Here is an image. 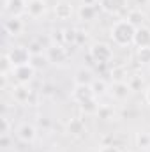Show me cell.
Returning a JSON list of instances; mask_svg holds the SVG:
<instances>
[{
    "label": "cell",
    "mask_w": 150,
    "mask_h": 152,
    "mask_svg": "<svg viewBox=\"0 0 150 152\" xmlns=\"http://www.w3.org/2000/svg\"><path fill=\"white\" fill-rule=\"evenodd\" d=\"M127 83H129V87H131V90H133V92H138V90H141V88H143V78H141L140 75L129 76Z\"/></svg>",
    "instance_id": "28"
},
{
    "label": "cell",
    "mask_w": 150,
    "mask_h": 152,
    "mask_svg": "<svg viewBox=\"0 0 150 152\" xmlns=\"http://www.w3.org/2000/svg\"><path fill=\"white\" fill-rule=\"evenodd\" d=\"M94 80H95V78L92 75V71L83 67V69H79L74 75V85H92Z\"/></svg>",
    "instance_id": "19"
},
{
    "label": "cell",
    "mask_w": 150,
    "mask_h": 152,
    "mask_svg": "<svg viewBox=\"0 0 150 152\" xmlns=\"http://www.w3.org/2000/svg\"><path fill=\"white\" fill-rule=\"evenodd\" d=\"M23 30V21L21 18H14V16H9L7 20H4V32L9 34V36H18L21 34Z\"/></svg>",
    "instance_id": "14"
},
{
    "label": "cell",
    "mask_w": 150,
    "mask_h": 152,
    "mask_svg": "<svg viewBox=\"0 0 150 152\" xmlns=\"http://www.w3.org/2000/svg\"><path fill=\"white\" fill-rule=\"evenodd\" d=\"M145 101L150 104V87H147V90H145Z\"/></svg>",
    "instance_id": "38"
},
{
    "label": "cell",
    "mask_w": 150,
    "mask_h": 152,
    "mask_svg": "<svg viewBox=\"0 0 150 152\" xmlns=\"http://www.w3.org/2000/svg\"><path fill=\"white\" fill-rule=\"evenodd\" d=\"M50 64V60H48V57L46 55H32V58H30V66L36 69V71H42L46 66Z\"/></svg>",
    "instance_id": "25"
},
{
    "label": "cell",
    "mask_w": 150,
    "mask_h": 152,
    "mask_svg": "<svg viewBox=\"0 0 150 152\" xmlns=\"http://www.w3.org/2000/svg\"><path fill=\"white\" fill-rule=\"evenodd\" d=\"M110 76H111V81L113 83H117V81H127L129 78V73H127V69L124 67V66H115L111 71H110Z\"/></svg>",
    "instance_id": "22"
},
{
    "label": "cell",
    "mask_w": 150,
    "mask_h": 152,
    "mask_svg": "<svg viewBox=\"0 0 150 152\" xmlns=\"http://www.w3.org/2000/svg\"><path fill=\"white\" fill-rule=\"evenodd\" d=\"M90 57L94 58L95 64H108L110 60L113 58V50L110 44L106 42H94L88 50Z\"/></svg>",
    "instance_id": "2"
},
{
    "label": "cell",
    "mask_w": 150,
    "mask_h": 152,
    "mask_svg": "<svg viewBox=\"0 0 150 152\" xmlns=\"http://www.w3.org/2000/svg\"><path fill=\"white\" fill-rule=\"evenodd\" d=\"M12 99L20 104H25V103H30L32 97H34V90L28 87V85H21V83H16L12 87Z\"/></svg>",
    "instance_id": "7"
},
{
    "label": "cell",
    "mask_w": 150,
    "mask_h": 152,
    "mask_svg": "<svg viewBox=\"0 0 150 152\" xmlns=\"http://www.w3.org/2000/svg\"><path fill=\"white\" fill-rule=\"evenodd\" d=\"M110 92H111L113 99H117V101H125L133 90H131V87H129L127 81H117V83H113L111 81Z\"/></svg>",
    "instance_id": "10"
},
{
    "label": "cell",
    "mask_w": 150,
    "mask_h": 152,
    "mask_svg": "<svg viewBox=\"0 0 150 152\" xmlns=\"http://www.w3.org/2000/svg\"><path fill=\"white\" fill-rule=\"evenodd\" d=\"M134 4L141 7V5H147V4H149V0H134Z\"/></svg>",
    "instance_id": "39"
},
{
    "label": "cell",
    "mask_w": 150,
    "mask_h": 152,
    "mask_svg": "<svg viewBox=\"0 0 150 152\" xmlns=\"http://www.w3.org/2000/svg\"><path fill=\"white\" fill-rule=\"evenodd\" d=\"M42 152H46V151H42Z\"/></svg>",
    "instance_id": "41"
},
{
    "label": "cell",
    "mask_w": 150,
    "mask_h": 152,
    "mask_svg": "<svg viewBox=\"0 0 150 152\" xmlns=\"http://www.w3.org/2000/svg\"><path fill=\"white\" fill-rule=\"evenodd\" d=\"M0 145L2 147H7L9 145V134H2L0 136Z\"/></svg>",
    "instance_id": "36"
},
{
    "label": "cell",
    "mask_w": 150,
    "mask_h": 152,
    "mask_svg": "<svg viewBox=\"0 0 150 152\" xmlns=\"http://www.w3.org/2000/svg\"><path fill=\"white\" fill-rule=\"evenodd\" d=\"M14 71V64L9 57V53H4L2 58H0V75L2 78H9V75H12Z\"/></svg>",
    "instance_id": "21"
},
{
    "label": "cell",
    "mask_w": 150,
    "mask_h": 152,
    "mask_svg": "<svg viewBox=\"0 0 150 152\" xmlns=\"http://www.w3.org/2000/svg\"><path fill=\"white\" fill-rule=\"evenodd\" d=\"M39 126H41L42 129H50V127H51V120H50L48 117H39Z\"/></svg>",
    "instance_id": "34"
},
{
    "label": "cell",
    "mask_w": 150,
    "mask_h": 152,
    "mask_svg": "<svg viewBox=\"0 0 150 152\" xmlns=\"http://www.w3.org/2000/svg\"><path fill=\"white\" fill-rule=\"evenodd\" d=\"M51 41H53L55 44H64V46H66L64 30H55V32H51Z\"/></svg>",
    "instance_id": "32"
},
{
    "label": "cell",
    "mask_w": 150,
    "mask_h": 152,
    "mask_svg": "<svg viewBox=\"0 0 150 152\" xmlns=\"http://www.w3.org/2000/svg\"><path fill=\"white\" fill-rule=\"evenodd\" d=\"M64 37H66V44H73L76 42V28H66L64 30Z\"/></svg>",
    "instance_id": "31"
},
{
    "label": "cell",
    "mask_w": 150,
    "mask_h": 152,
    "mask_svg": "<svg viewBox=\"0 0 150 152\" xmlns=\"http://www.w3.org/2000/svg\"><path fill=\"white\" fill-rule=\"evenodd\" d=\"M99 152H122V151H120L117 145H113L111 143V145H103V147L99 149Z\"/></svg>",
    "instance_id": "35"
},
{
    "label": "cell",
    "mask_w": 150,
    "mask_h": 152,
    "mask_svg": "<svg viewBox=\"0 0 150 152\" xmlns=\"http://www.w3.org/2000/svg\"><path fill=\"white\" fill-rule=\"evenodd\" d=\"M125 7H127V0H99V9L111 16L120 14L122 11H125Z\"/></svg>",
    "instance_id": "8"
},
{
    "label": "cell",
    "mask_w": 150,
    "mask_h": 152,
    "mask_svg": "<svg viewBox=\"0 0 150 152\" xmlns=\"http://www.w3.org/2000/svg\"><path fill=\"white\" fill-rule=\"evenodd\" d=\"M95 115H97L101 120H111V118H115V110H113L110 104H101Z\"/></svg>",
    "instance_id": "26"
},
{
    "label": "cell",
    "mask_w": 150,
    "mask_h": 152,
    "mask_svg": "<svg viewBox=\"0 0 150 152\" xmlns=\"http://www.w3.org/2000/svg\"><path fill=\"white\" fill-rule=\"evenodd\" d=\"M99 99L97 97H92V99H88V101H83V103H79V110H81V113L85 115H95L97 113V110H99Z\"/></svg>",
    "instance_id": "20"
},
{
    "label": "cell",
    "mask_w": 150,
    "mask_h": 152,
    "mask_svg": "<svg viewBox=\"0 0 150 152\" xmlns=\"http://www.w3.org/2000/svg\"><path fill=\"white\" fill-rule=\"evenodd\" d=\"M97 5H81L79 11H78L79 20L81 21H92V20H95V16H97Z\"/></svg>",
    "instance_id": "18"
},
{
    "label": "cell",
    "mask_w": 150,
    "mask_h": 152,
    "mask_svg": "<svg viewBox=\"0 0 150 152\" xmlns=\"http://www.w3.org/2000/svg\"><path fill=\"white\" fill-rule=\"evenodd\" d=\"M99 0H83V5H97Z\"/></svg>",
    "instance_id": "37"
},
{
    "label": "cell",
    "mask_w": 150,
    "mask_h": 152,
    "mask_svg": "<svg viewBox=\"0 0 150 152\" xmlns=\"http://www.w3.org/2000/svg\"><path fill=\"white\" fill-rule=\"evenodd\" d=\"M85 42H88V32L83 28H76V42L74 46H83Z\"/></svg>",
    "instance_id": "29"
},
{
    "label": "cell",
    "mask_w": 150,
    "mask_h": 152,
    "mask_svg": "<svg viewBox=\"0 0 150 152\" xmlns=\"http://www.w3.org/2000/svg\"><path fill=\"white\" fill-rule=\"evenodd\" d=\"M136 48H145L150 46V27H140L136 28V34H134V42H133Z\"/></svg>",
    "instance_id": "16"
},
{
    "label": "cell",
    "mask_w": 150,
    "mask_h": 152,
    "mask_svg": "<svg viewBox=\"0 0 150 152\" xmlns=\"http://www.w3.org/2000/svg\"><path fill=\"white\" fill-rule=\"evenodd\" d=\"M48 11V4L46 0H28L27 2V14L34 20L37 18H42Z\"/></svg>",
    "instance_id": "9"
},
{
    "label": "cell",
    "mask_w": 150,
    "mask_h": 152,
    "mask_svg": "<svg viewBox=\"0 0 150 152\" xmlns=\"http://www.w3.org/2000/svg\"><path fill=\"white\" fill-rule=\"evenodd\" d=\"M125 20H127L134 28H140V27H145V23H147V12H143L140 7H136V9H131V11L127 12Z\"/></svg>",
    "instance_id": "13"
},
{
    "label": "cell",
    "mask_w": 150,
    "mask_h": 152,
    "mask_svg": "<svg viewBox=\"0 0 150 152\" xmlns=\"http://www.w3.org/2000/svg\"><path fill=\"white\" fill-rule=\"evenodd\" d=\"M0 122H2V131H0V136H2V134H11V129H12V124H11V120H9V117H7V115H2V118H0Z\"/></svg>",
    "instance_id": "30"
},
{
    "label": "cell",
    "mask_w": 150,
    "mask_h": 152,
    "mask_svg": "<svg viewBox=\"0 0 150 152\" xmlns=\"http://www.w3.org/2000/svg\"><path fill=\"white\" fill-rule=\"evenodd\" d=\"M46 57H48L50 64H64V62L69 58V51L66 50L64 44H55V42H51V44L46 48Z\"/></svg>",
    "instance_id": "3"
},
{
    "label": "cell",
    "mask_w": 150,
    "mask_h": 152,
    "mask_svg": "<svg viewBox=\"0 0 150 152\" xmlns=\"http://www.w3.org/2000/svg\"><path fill=\"white\" fill-rule=\"evenodd\" d=\"M71 96H73V99H74L78 104L83 103V101H88V99L95 97L94 96V90H92V85H74Z\"/></svg>",
    "instance_id": "11"
},
{
    "label": "cell",
    "mask_w": 150,
    "mask_h": 152,
    "mask_svg": "<svg viewBox=\"0 0 150 152\" xmlns=\"http://www.w3.org/2000/svg\"><path fill=\"white\" fill-rule=\"evenodd\" d=\"M134 34H136V28L125 18L124 20H117L111 25V28H110V37L120 48L131 46L134 42Z\"/></svg>",
    "instance_id": "1"
},
{
    "label": "cell",
    "mask_w": 150,
    "mask_h": 152,
    "mask_svg": "<svg viewBox=\"0 0 150 152\" xmlns=\"http://www.w3.org/2000/svg\"><path fill=\"white\" fill-rule=\"evenodd\" d=\"M36 76V69L30 66V64H25V66H18L14 67L12 71V78L16 83H21V85H28Z\"/></svg>",
    "instance_id": "5"
},
{
    "label": "cell",
    "mask_w": 150,
    "mask_h": 152,
    "mask_svg": "<svg viewBox=\"0 0 150 152\" xmlns=\"http://www.w3.org/2000/svg\"><path fill=\"white\" fill-rule=\"evenodd\" d=\"M67 133L73 134V136H83L87 133V127H85L83 118H79V117L69 118V122H67Z\"/></svg>",
    "instance_id": "15"
},
{
    "label": "cell",
    "mask_w": 150,
    "mask_h": 152,
    "mask_svg": "<svg viewBox=\"0 0 150 152\" xmlns=\"http://www.w3.org/2000/svg\"><path fill=\"white\" fill-rule=\"evenodd\" d=\"M53 12H55L57 20H62V21H66V20H69V18L73 16V5H71L69 2H58V4L55 5Z\"/></svg>",
    "instance_id": "17"
},
{
    "label": "cell",
    "mask_w": 150,
    "mask_h": 152,
    "mask_svg": "<svg viewBox=\"0 0 150 152\" xmlns=\"http://www.w3.org/2000/svg\"><path fill=\"white\" fill-rule=\"evenodd\" d=\"M9 57L14 64V67L18 66H25V64H30V58H32V53L28 51L27 46H16L9 51Z\"/></svg>",
    "instance_id": "6"
},
{
    "label": "cell",
    "mask_w": 150,
    "mask_h": 152,
    "mask_svg": "<svg viewBox=\"0 0 150 152\" xmlns=\"http://www.w3.org/2000/svg\"><path fill=\"white\" fill-rule=\"evenodd\" d=\"M134 142H136V147H138V149H141V151H149L150 149V133H147V131H140V133H136Z\"/></svg>",
    "instance_id": "24"
},
{
    "label": "cell",
    "mask_w": 150,
    "mask_h": 152,
    "mask_svg": "<svg viewBox=\"0 0 150 152\" xmlns=\"http://www.w3.org/2000/svg\"><path fill=\"white\" fill-rule=\"evenodd\" d=\"M27 2L28 0H2V9L9 16L21 18L23 14H27Z\"/></svg>",
    "instance_id": "4"
},
{
    "label": "cell",
    "mask_w": 150,
    "mask_h": 152,
    "mask_svg": "<svg viewBox=\"0 0 150 152\" xmlns=\"http://www.w3.org/2000/svg\"><path fill=\"white\" fill-rule=\"evenodd\" d=\"M147 25H149V27H150V11H149V12H147Z\"/></svg>",
    "instance_id": "40"
},
{
    "label": "cell",
    "mask_w": 150,
    "mask_h": 152,
    "mask_svg": "<svg viewBox=\"0 0 150 152\" xmlns=\"http://www.w3.org/2000/svg\"><path fill=\"white\" fill-rule=\"evenodd\" d=\"M27 48H28V51H30L32 55H41V53H42V44H41V41H32Z\"/></svg>",
    "instance_id": "33"
},
{
    "label": "cell",
    "mask_w": 150,
    "mask_h": 152,
    "mask_svg": "<svg viewBox=\"0 0 150 152\" xmlns=\"http://www.w3.org/2000/svg\"><path fill=\"white\" fill-rule=\"evenodd\" d=\"M18 138L21 140V142H25V143H32L34 140H36V136H37V129H36V126L34 124H28V122H23L20 127H18Z\"/></svg>",
    "instance_id": "12"
},
{
    "label": "cell",
    "mask_w": 150,
    "mask_h": 152,
    "mask_svg": "<svg viewBox=\"0 0 150 152\" xmlns=\"http://www.w3.org/2000/svg\"><path fill=\"white\" fill-rule=\"evenodd\" d=\"M92 90H94V96L99 99V97H103V96L108 92V83H106L103 78H95V80L92 81Z\"/></svg>",
    "instance_id": "23"
},
{
    "label": "cell",
    "mask_w": 150,
    "mask_h": 152,
    "mask_svg": "<svg viewBox=\"0 0 150 152\" xmlns=\"http://www.w3.org/2000/svg\"><path fill=\"white\" fill-rule=\"evenodd\" d=\"M136 60L143 66H149L150 64V46H145V48H138L136 51Z\"/></svg>",
    "instance_id": "27"
}]
</instances>
